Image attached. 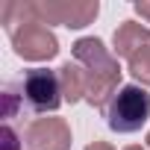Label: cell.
Segmentation results:
<instances>
[{
	"label": "cell",
	"mask_w": 150,
	"mask_h": 150,
	"mask_svg": "<svg viewBox=\"0 0 150 150\" xmlns=\"http://www.w3.org/2000/svg\"><path fill=\"white\" fill-rule=\"evenodd\" d=\"M3 27L12 38V47L21 59L44 62L59 53V41L47 24L35 18L33 3H6L3 6Z\"/></svg>",
	"instance_id": "6da1fadb"
},
{
	"label": "cell",
	"mask_w": 150,
	"mask_h": 150,
	"mask_svg": "<svg viewBox=\"0 0 150 150\" xmlns=\"http://www.w3.org/2000/svg\"><path fill=\"white\" fill-rule=\"evenodd\" d=\"M74 62H80L86 68V77H88L86 100L94 109H103L106 103H112V97L118 94L115 88L121 83V65L103 47V41L100 38H80L74 44Z\"/></svg>",
	"instance_id": "7a4b0ae2"
},
{
	"label": "cell",
	"mask_w": 150,
	"mask_h": 150,
	"mask_svg": "<svg viewBox=\"0 0 150 150\" xmlns=\"http://www.w3.org/2000/svg\"><path fill=\"white\" fill-rule=\"evenodd\" d=\"M150 118V94L141 86H124L106 106V124L115 132H135Z\"/></svg>",
	"instance_id": "3957f363"
},
{
	"label": "cell",
	"mask_w": 150,
	"mask_h": 150,
	"mask_svg": "<svg viewBox=\"0 0 150 150\" xmlns=\"http://www.w3.org/2000/svg\"><path fill=\"white\" fill-rule=\"evenodd\" d=\"M21 94H15V88L9 86V91L27 103L33 112H56L62 106V86H59V74L47 71V68H33L24 74V80H21Z\"/></svg>",
	"instance_id": "277c9868"
},
{
	"label": "cell",
	"mask_w": 150,
	"mask_h": 150,
	"mask_svg": "<svg viewBox=\"0 0 150 150\" xmlns=\"http://www.w3.org/2000/svg\"><path fill=\"white\" fill-rule=\"evenodd\" d=\"M33 9L41 24H62L71 30L88 27L100 12L97 0H47V3H33Z\"/></svg>",
	"instance_id": "5b68a950"
},
{
	"label": "cell",
	"mask_w": 150,
	"mask_h": 150,
	"mask_svg": "<svg viewBox=\"0 0 150 150\" xmlns=\"http://www.w3.org/2000/svg\"><path fill=\"white\" fill-rule=\"evenodd\" d=\"M24 138L30 150H71V127L65 118H35Z\"/></svg>",
	"instance_id": "8992f818"
},
{
	"label": "cell",
	"mask_w": 150,
	"mask_h": 150,
	"mask_svg": "<svg viewBox=\"0 0 150 150\" xmlns=\"http://www.w3.org/2000/svg\"><path fill=\"white\" fill-rule=\"evenodd\" d=\"M115 53L118 56H127V59H132L141 47H147L150 44V27H144V24H138V21H124L118 30H115Z\"/></svg>",
	"instance_id": "52a82bcc"
},
{
	"label": "cell",
	"mask_w": 150,
	"mask_h": 150,
	"mask_svg": "<svg viewBox=\"0 0 150 150\" xmlns=\"http://www.w3.org/2000/svg\"><path fill=\"white\" fill-rule=\"evenodd\" d=\"M59 86H62V97L68 103H77L88 94V77H86V68L80 62H65L59 71Z\"/></svg>",
	"instance_id": "ba28073f"
},
{
	"label": "cell",
	"mask_w": 150,
	"mask_h": 150,
	"mask_svg": "<svg viewBox=\"0 0 150 150\" xmlns=\"http://www.w3.org/2000/svg\"><path fill=\"white\" fill-rule=\"evenodd\" d=\"M129 74H132L141 86H150V44L141 47V50L129 59Z\"/></svg>",
	"instance_id": "9c48e42d"
},
{
	"label": "cell",
	"mask_w": 150,
	"mask_h": 150,
	"mask_svg": "<svg viewBox=\"0 0 150 150\" xmlns=\"http://www.w3.org/2000/svg\"><path fill=\"white\" fill-rule=\"evenodd\" d=\"M21 144H18V135H15V129L6 124L3 127V150H18Z\"/></svg>",
	"instance_id": "30bf717a"
},
{
	"label": "cell",
	"mask_w": 150,
	"mask_h": 150,
	"mask_svg": "<svg viewBox=\"0 0 150 150\" xmlns=\"http://www.w3.org/2000/svg\"><path fill=\"white\" fill-rule=\"evenodd\" d=\"M135 12H138V15L150 24V0H141V3H135Z\"/></svg>",
	"instance_id": "8fae6325"
},
{
	"label": "cell",
	"mask_w": 150,
	"mask_h": 150,
	"mask_svg": "<svg viewBox=\"0 0 150 150\" xmlns=\"http://www.w3.org/2000/svg\"><path fill=\"white\" fill-rule=\"evenodd\" d=\"M86 150H115V147H112L109 141H94V144H88Z\"/></svg>",
	"instance_id": "7c38bea8"
},
{
	"label": "cell",
	"mask_w": 150,
	"mask_h": 150,
	"mask_svg": "<svg viewBox=\"0 0 150 150\" xmlns=\"http://www.w3.org/2000/svg\"><path fill=\"white\" fill-rule=\"evenodd\" d=\"M124 150H144V147H138V144H129V147H124Z\"/></svg>",
	"instance_id": "4fadbf2b"
},
{
	"label": "cell",
	"mask_w": 150,
	"mask_h": 150,
	"mask_svg": "<svg viewBox=\"0 0 150 150\" xmlns=\"http://www.w3.org/2000/svg\"><path fill=\"white\" fill-rule=\"evenodd\" d=\"M147 144H150V132H147Z\"/></svg>",
	"instance_id": "5bb4252c"
}]
</instances>
